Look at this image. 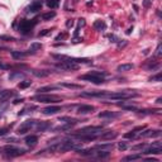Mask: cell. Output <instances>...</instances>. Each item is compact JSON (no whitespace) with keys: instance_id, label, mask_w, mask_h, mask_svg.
I'll list each match as a JSON object with an SVG mask.
<instances>
[{"instance_id":"obj_2","label":"cell","mask_w":162,"mask_h":162,"mask_svg":"<svg viewBox=\"0 0 162 162\" xmlns=\"http://www.w3.org/2000/svg\"><path fill=\"white\" fill-rule=\"evenodd\" d=\"M33 100L39 101V103H47V104H53V103H59L61 101V97L57 95H46V94H39V95L33 96Z\"/></svg>"},{"instance_id":"obj_38","label":"cell","mask_w":162,"mask_h":162,"mask_svg":"<svg viewBox=\"0 0 162 162\" xmlns=\"http://www.w3.org/2000/svg\"><path fill=\"white\" fill-rule=\"evenodd\" d=\"M23 74H22V72H13V74H10V76H9V79L10 80H13V79H15V77H23Z\"/></svg>"},{"instance_id":"obj_34","label":"cell","mask_w":162,"mask_h":162,"mask_svg":"<svg viewBox=\"0 0 162 162\" xmlns=\"http://www.w3.org/2000/svg\"><path fill=\"white\" fill-rule=\"evenodd\" d=\"M62 86H65V87H67V89H81V86L80 85H75V84H69V82H63L62 84Z\"/></svg>"},{"instance_id":"obj_20","label":"cell","mask_w":162,"mask_h":162,"mask_svg":"<svg viewBox=\"0 0 162 162\" xmlns=\"http://www.w3.org/2000/svg\"><path fill=\"white\" fill-rule=\"evenodd\" d=\"M24 142L27 143L29 147H33V146H36V144H37V142H38V137H37V135H34V134L28 135V137H25Z\"/></svg>"},{"instance_id":"obj_30","label":"cell","mask_w":162,"mask_h":162,"mask_svg":"<svg viewBox=\"0 0 162 162\" xmlns=\"http://www.w3.org/2000/svg\"><path fill=\"white\" fill-rule=\"evenodd\" d=\"M46 4L48 8H51V9H56V8H58V5H59V0H47Z\"/></svg>"},{"instance_id":"obj_33","label":"cell","mask_w":162,"mask_h":162,"mask_svg":"<svg viewBox=\"0 0 162 162\" xmlns=\"http://www.w3.org/2000/svg\"><path fill=\"white\" fill-rule=\"evenodd\" d=\"M31 85H32L31 81H20L19 85H18V87L19 89H27V87L31 86Z\"/></svg>"},{"instance_id":"obj_37","label":"cell","mask_w":162,"mask_h":162,"mask_svg":"<svg viewBox=\"0 0 162 162\" xmlns=\"http://www.w3.org/2000/svg\"><path fill=\"white\" fill-rule=\"evenodd\" d=\"M140 155H130V156H127L125 158H124V161H133V160H139L140 158Z\"/></svg>"},{"instance_id":"obj_22","label":"cell","mask_w":162,"mask_h":162,"mask_svg":"<svg viewBox=\"0 0 162 162\" xmlns=\"http://www.w3.org/2000/svg\"><path fill=\"white\" fill-rule=\"evenodd\" d=\"M113 148V143L112 142H108V143H101V144H96L94 147V150L97 151V150H104V151H109Z\"/></svg>"},{"instance_id":"obj_52","label":"cell","mask_w":162,"mask_h":162,"mask_svg":"<svg viewBox=\"0 0 162 162\" xmlns=\"http://www.w3.org/2000/svg\"><path fill=\"white\" fill-rule=\"evenodd\" d=\"M144 6H150V1L148 0H144Z\"/></svg>"},{"instance_id":"obj_8","label":"cell","mask_w":162,"mask_h":162,"mask_svg":"<svg viewBox=\"0 0 162 162\" xmlns=\"http://www.w3.org/2000/svg\"><path fill=\"white\" fill-rule=\"evenodd\" d=\"M143 153L144 155H161L162 153V143L160 140H157V142L153 143L151 147H148Z\"/></svg>"},{"instance_id":"obj_31","label":"cell","mask_w":162,"mask_h":162,"mask_svg":"<svg viewBox=\"0 0 162 162\" xmlns=\"http://www.w3.org/2000/svg\"><path fill=\"white\" fill-rule=\"evenodd\" d=\"M54 16H56V13H54V11H48V13H44V14H42V19L47 22V20L53 19Z\"/></svg>"},{"instance_id":"obj_49","label":"cell","mask_w":162,"mask_h":162,"mask_svg":"<svg viewBox=\"0 0 162 162\" xmlns=\"http://www.w3.org/2000/svg\"><path fill=\"white\" fill-rule=\"evenodd\" d=\"M74 25V20L72 19H67V22H66V27L67 28H70V27H72Z\"/></svg>"},{"instance_id":"obj_26","label":"cell","mask_w":162,"mask_h":162,"mask_svg":"<svg viewBox=\"0 0 162 162\" xmlns=\"http://www.w3.org/2000/svg\"><path fill=\"white\" fill-rule=\"evenodd\" d=\"M32 74L34 76H37V77H47V76L49 75V72L46 71V70H33Z\"/></svg>"},{"instance_id":"obj_19","label":"cell","mask_w":162,"mask_h":162,"mask_svg":"<svg viewBox=\"0 0 162 162\" xmlns=\"http://www.w3.org/2000/svg\"><path fill=\"white\" fill-rule=\"evenodd\" d=\"M11 56H13V58H15V59H18V58H22V57H27V56H29L31 53H34V52H22V51H11Z\"/></svg>"},{"instance_id":"obj_16","label":"cell","mask_w":162,"mask_h":162,"mask_svg":"<svg viewBox=\"0 0 162 162\" xmlns=\"http://www.w3.org/2000/svg\"><path fill=\"white\" fill-rule=\"evenodd\" d=\"M100 137L104 140H112L118 137V133H115V132H113V130H106L103 134H100Z\"/></svg>"},{"instance_id":"obj_21","label":"cell","mask_w":162,"mask_h":162,"mask_svg":"<svg viewBox=\"0 0 162 162\" xmlns=\"http://www.w3.org/2000/svg\"><path fill=\"white\" fill-rule=\"evenodd\" d=\"M59 122H65V123H69V124H72V125H75V124H77V123H80L81 120L77 118H71V117H61L59 118Z\"/></svg>"},{"instance_id":"obj_46","label":"cell","mask_w":162,"mask_h":162,"mask_svg":"<svg viewBox=\"0 0 162 162\" xmlns=\"http://www.w3.org/2000/svg\"><path fill=\"white\" fill-rule=\"evenodd\" d=\"M11 69L10 65H4V63H0V70H9Z\"/></svg>"},{"instance_id":"obj_54","label":"cell","mask_w":162,"mask_h":162,"mask_svg":"<svg viewBox=\"0 0 162 162\" xmlns=\"http://www.w3.org/2000/svg\"><path fill=\"white\" fill-rule=\"evenodd\" d=\"M0 49H1V47H0Z\"/></svg>"},{"instance_id":"obj_23","label":"cell","mask_w":162,"mask_h":162,"mask_svg":"<svg viewBox=\"0 0 162 162\" xmlns=\"http://www.w3.org/2000/svg\"><path fill=\"white\" fill-rule=\"evenodd\" d=\"M77 153L80 156H85V157H89V156H95V150L94 148H87V150H77Z\"/></svg>"},{"instance_id":"obj_32","label":"cell","mask_w":162,"mask_h":162,"mask_svg":"<svg viewBox=\"0 0 162 162\" xmlns=\"http://www.w3.org/2000/svg\"><path fill=\"white\" fill-rule=\"evenodd\" d=\"M72 127H74L72 124H69V123H66L65 125H59V127H56V128H54V130H69V129H71Z\"/></svg>"},{"instance_id":"obj_28","label":"cell","mask_w":162,"mask_h":162,"mask_svg":"<svg viewBox=\"0 0 162 162\" xmlns=\"http://www.w3.org/2000/svg\"><path fill=\"white\" fill-rule=\"evenodd\" d=\"M95 156L97 157V158H108V157L110 156V152L108 151H104V150H97V152H95Z\"/></svg>"},{"instance_id":"obj_40","label":"cell","mask_w":162,"mask_h":162,"mask_svg":"<svg viewBox=\"0 0 162 162\" xmlns=\"http://www.w3.org/2000/svg\"><path fill=\"white\" fill-rule=\"evenodd\" d=\"M118 148H119L120 151H125L127 148H128V144H127L125 142H119V143H118Z\"/></svg>"},{"instance_id":"obj_5","label":"cell","mask_w":162,"mask_h":162,"mask_svg":"<svg viewBox=\"0 0 162 162\" xmlns=\"http://www.w3.org/2000/svg\"><path fill=\"white\" fill-rule=\"evenodd\" d=\"M79 148H80V144L77 142H74V140H65V142L59 143L58 152L65 153V152L71 151V150H76V151H77Z\"/></svg>"},{"instance_id":"obj_43","label":"cell","mask_w":162,"mask_h":162,"mask_svg":"<svg viewBox=\"0 0 162 162\" xmlns=\"http://www.w3.org/2000/svg\"><path fill=\"white\" fill-rule=\"evenodd\" d=\"M135 137V132H128V133L124 134V138H134Z\"/></svg>"},{"instance_id":"obj_12","label":"cell","mask_w":162,"mask_h":162,"mask_svg":"<svg viewBox=\"0 0 162 162\" xmlns=\"http://www.w3.org/2000/svg\"><path fill=\"white\" fill-rule=\"evenodd\" d=\"M144 130V129H143ZM161 135V130L160 129H146L144 132L139 134V137H160Z\"/></svg>"},{"instance_id":"obj_27","label":"cell","mask_w":162,"mask_h":162,"mask_svg":"<svg viewBox=\"0 0 162 162\" xmlns=\"http://www.w3.org/2000/svg\"><path fill=\"white\" fill-rule=\"evenodd\" d=\"M94 28H95L96 31H104L106 28V24L103 20H95V22H94Z\"/></svg>"},{"instance_id":"obj_39","label":"cell","mask_w":162,"mask_h":162,"mask_svg":"<svg viewBox=\"0 0 162 162\" xmlns=\"http://www.w3.org/2000/svg\"><path fill=\"white\" fill-rule=\"evenodd\" d=\"M9 130H10V127H3V128H0V137L5 135Z\"/></svg>"},{"instance_id":"obj_51","label":"cell","mask_w":162,"mask_h":162,"mask_svg":"<svg viewBox=\"0 0 162 162\" xmlns=\"http://www.w3.org/2000/svg\"><path fill=\"white\" fill-rule=\"evenodd\" d=\"M84 25H85V19L82 18L79 19V27H84Z\"/></svg>"},{"instance_id":"obj_42","label":"cell","mask_w":162,"mask_h":162,"mask_svg":"<svg viewBox=\"0 0 162 162\" xmlns=\"http://www.w3.org/2000/svg\"><path fill=\"white\" fill-rule=\"evenodd\" d=\"M0 39H4V41H16L14 37L11 36H0Z\"/></svg>"},{"instance_id":"obj_50","label":"cell","mask_w":162,"mask_h":162,"mask_svg":"<svg viewBox=\"0 0 162 162\" xmlns=\"http://www.w3.org/2000/svg\"><path fill=\"white\" fill-rule=\"evenodd\" d=\"M161 43H158V46H157V49H156V56H161Z\"/></svg>"},{"instance_id":"obj_18","label":"cell","mask_w":162,"mask_h":162,"mask_svg":"<svg viewBox=\"0 0 162 162\" xmlns=\"http://www.w3.org/2000/svg\"><path fill=\"white\" fill-rule=\"evenodd\" d=\"M48 128H51V123L49 122H39L38 120V123L36 124V129L38 132H44L47 130Z\"/></svg>"},{"instance_id":"obj_25","label":"cell","mask_w":162,"mask_h":162,"mask_svg":"<svg viewBox=\"0 0 162 162\" xmlns=\"http://www.w3.org/2000/svg\"><path fill=\"white\" fill-rule=\"evenodd\" d=\"M119 114L114 113V112H101L97 114V117L99 118H117Z\"/></svg>"},{"instance_id":"obj_3","label":"cell","mask_w":162,"mask_h":162,"mask_svg":"<svg viewBox=\"0 0 162 162\" xmlns=\"http://www.w3.org/2000/svg\"><path fill=\"white\" fill-rule=\"evenodd\" d=\"M3 150L5 151L4 153H5L8 157H10V158L22 156V155H24V153L27 152V150H23V148H19V147H14V146H5Z\"/></svg>"},{"instance_id":"obj_44","label":"cell","mask_w":162,"mask_h":162,"mask_svg":"<svg viewBox=\"0 0 162 162\" xmlns=\"http://www.w3.org/2000/svg\"><path fill=\"white\" fill-rule=\"evenodd\" d=\"M108 38L110 39V42H118V41H119V38H118L117 36H114V34H109Z\"/></svg>"},{"instance_id":"obj_14","label":"cell","mask_w":162,"mask_h":162,"mask_svg":"<svg viewBox=\"0 0 162 162\" xmlns=\"http://www.w3.org/2000/svg\"><path fill=\"white\" fill-rule=\"evenodd\" d=\"M41 9H42V1L36 0V1H33L31 5L27 8V11L28 13H37L38 10H41Z\"/></svg>"},{"instance_id":"obj_36","label":"cell","mask_w":162,"mask_h":162,"mask_svg":"<svg viewBox=\"0 0 162 162\" xmlns=\"http://www.w3.org/2000/svg\"><path fill=\"white\" fill-rule=\"evenodd\" d=\"M42 48V44L41 43H37V42H33V43L31 44V49L33 51V52H36L37 49H41Z\"/></svg>"},{"instance_id":"obj_10","label":"cell","mask_w":162,"mask_h":162,"mask_svg":"<svg viewBox=\"0 0 162 162\" xmlns=\"http://www.w3.org/2000/svg\"><path fill=\"white\" fill-rule=\"evenodd\" d=\"M62 110L61 106H58V105H49V106H47V108H44L43 110H42V113L46 114V115H53V114H57L59 113Z\"/></svg>"},{"instance_id":"obj_6","label":"cell","mask_w":162,"mask_h":162,"mask_svg":"<svg viewBox=\"0 0 162 162\" xmlns=\"http://www.w3.org/2000/svg\"><path fill=\"white\" fill-rule=\"evenodd\" d=\"M38 123V120H34V119H28V120H25L24 123H22V125L18 128V130H16V133L18 134H25L27 132H29L32 129L33 127H36V124Z\"/></svg>"},{"instance_id":"obj_45","label":"cell","mask_w":162,"mask_h":162,"mask_svg":"<svg viewBox=\"0 0 162 162\" xmlns=\"http://www.w3.org/2000/svg\"><path fill=\"white\" fill-rule=\"evenodd\" d=\"M66 37V33H59V34L56 37V38H54V41H59V39H63V38H65Z\"/></svg>"},{"instance_id":"obj_41","label":"cell","mask_w":162,"mask_h":162,"mask_svg":"<svg viewBox=\"0 0 162 162\" xmlns=\"http://www.w3.org/2000/svg\"><path fill=\"white\" fill-rule=\"evenodd\" d=\"M144 147H146V144L140 143V144H137V146H133V147H132V150H133V151H138V150H142V148H144Z\"/></svg>"},{"instance_id":"obj_47","label":"cell","mask_w":162,"mask_h":162,"mask_svg":"<svg viewBox=\"0 0 162 162\" xmlns=\"http://www.w3.org/2000/svg\"><path fill=\"white\" fill-rule=\"evenodd\" d=\"M143 129H146V125H139V127H135V128H133V132H138V130H143Z\"/></svg>"},{"instance_id":"obj_29","label":"cell","mask_w":162,"mask_h":162,"mask_svg":"<svg viewBox=\"0 0 162 162\" xmlns=\"http://www.w3.org/2000/svg\"><path fill=\"white\" fill-rule=\"evenodd\" d=\"M57 89H58V86H43V87L37 89V92H38V94H43V92H47V91L57 90Z\"/></svg>"},{"instance_id":"obj_11","label":"cell","mask_w":162,"mask_h":162,"mask_svg":"<svg viewBox=\"0 0 162 162\" xmlns=\"http://www.w3.org/2000/svg\"><path fill=\"white\" fill-rule=\"evenodd\" d=\"M13 96H15L14 90H3V91H0V101H1V103H5V101H8Z\"/></svg>"},{"instance_id":"obj_24","label":"cell","mask_w":162,"mask_h":162,"mask_svg":"<svg viewBox=\"0 0 162 162\" xmlns=\"http://www.w3.org/2000/svg\"><path fill=\"white\" fill-rule=\"evenodd\" d=\"M133 67L134 66L132 65V63H122V65H119L117 67V71L118 72H125V71H130Z\"/></svg>"},{"instance_id":"obj_9","label":"cell","mask_w":162,"mask_h":162,"mask_svg":"<svg viewBox=\"0 0 162 162\" xmlns=\"http://www.w3.org/2000/svg\"><path fill=\"white\" fill-rule=\"evenodd\" d=\"M57 67L61 70H65V71H72V70L79 69V63L70 62V61H61L59 63H57Z\"/></svg>"},{"instance_id":"obj_1","label":"cell","mask_w":162,"mask_h":162,"mask_svg":"<svg viewBox=\"0 0 162 162\" xmlns=\"http://www.w3.org/2000/svg\"><path fill=\"white\" fill-rule=\"evenodd\" d=\"M38 23V19H32V20H20L18 25V32L22 34H29L32 32V29L36 27V24Z\"/></svg>"},{"instance_id":"obj_15","label":"cell","mask_w":162,"mask_h":162,"mask_svg":"<svg viewBox=\"0 0 162 162\" xmlns=\"http://www.w3.org/2000/svg\"><path fill=\"white\" fill-rule=\"evenodd\" d=\"M95 108L92 105H80L77 108V113L79 114H89V113H92Z\"/></svg>"},{"instance_id":"obj_13","label":"cell","mask_w":162,"mask_h":162,"mask_svg":"<svg viewBox=\"0 0 162 162\" xmlns=\"http://www.w3.org/2000/svg\"><path fill=\"white\" fill-rule=\"evenodd\" d=\"M108 92L106 90L104 91H87V92H81V96H87V97H104L105 94Z\"/></svg>"},{"instance_id":"obj_7","label":"cell","mask_w":162,"mask_h":162,"mask_svg":"<svg viewBox=\"0 0 162 162\" xmlns=\"http://www.w3.org/2000/svg\"><path fill=\"white\" fill-rule=\"evenodd\" d=\"M79 79H80V80H84V81H89V82L95 84V85H101V84L105 82L104 77H99V76L92 75V74H90V72H89V74H86V75H84V76H80Z\"/></svg>"},{"instance_id":"obj_4","label":"cell","mask_w":162,"mask_h":162,"mask_svg":"<svg viewBox=\"0 0 162 162\" xmlns=\"http://www.w3.org/2000/svg\"><path fill=\"white\" fill-rule=\"evenodd\" d=\"M101 130H103V127L100 125H89L74 132V134H97Z\"/></svg>"},{"instance_id":"obj_17","label":"cell","mask_w":162,"mask_h":162,"mask_svg":"<svg viewBox=\"0 0 162 162\" xmlns=\"http://www.w3.org/2000/svg\"><path fill=\"white\" fill-rule=\"evenodd\" d=\"M74 137L80 140H95L97 134H74Z\"/></svg>"},{"instance_id":"obj_48","label":"cell","mask_w":162,"mask_h":162,"mask_svg":"<svg viewBox=\"0 0 162 162\" xmlns=\"http://www.w3.org/2000/svg\"><path fill=\"white\" fill-rule=\"evenodd\" d=\"M48 33H51V29H44L43 32H41L39 33V37H43V36H47Z\"/></svg>"},{"instance_id":"obj_35","label":"cell","mask_w":162,"mask_h":162,"mask_svg":"<svg viewBox=\"0 0 162 162\" xmlns=\"http://www.w3.org/2000/svg\"><path fill=\"white\" fill-rule=\"evenodd\" d=\"M162 80V75H161V72H158L157 75L155 76H152V77H150V81H153V82H158V81Z\"/></svg>"},{"instance_id":"obj_53","label":"cell","mask_w":162,"mask_h":162,"mask_svg":"<svg viewBox=\"0 0 162 162\" xmlns=\"http://www.w3.org/2000/svg\"><path fill=\"white\" fill-rule=\"evenodd\" d=\"M156 103H157V104H161V103H162V99H161V97H158V99H157Z\"/></svg>"}]
</instances>
